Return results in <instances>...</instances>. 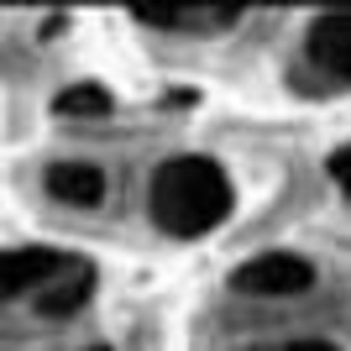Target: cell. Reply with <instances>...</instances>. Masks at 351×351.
Returning <instances> with one entry per match:
<instances>
[{
  "mask_svg": "<svg viewBox=\"0 0 351 351\" xmlns=\"http://www.w3.org/2000/svg\"><path fill=\"white\" fill-rule=\"evenodd\" d=\"M247 351H341L336 341H278V346H247Z\"/></svg>",
  "mask_w": 351,
  "mask_h": 351,
  "instance_id": "obj_10",
  "label": "cell"
},
{
  "mask_svg": "<svg viewBox=\"0 0 351 351\" xmlns=\"http://www.w3.org/2000/svg\"><path fill=\"white\" fill-rule=\"evenodd\" d=\"M116 110V100H110V89L105 84H69L58 95V116H110Z\"/></svg>",
  "mask_w": 351,
  "mask_h": 351,
  "instance_id": "obj_8",
  "label": "cell"
},
{
  "mask_svg": "<svg viewBox=\"0 0 351 351\" xmlns=\"http://www.w3.org/2000/svg\"><path fill=\"white\" fill-rule=\"evenodd\" d=\"M89 299H95V267L79 263L73 273H63L58 283H47V289L37 293V315H43V320H69Z\"/></svg>",
  "mask_w": 351,
  "mask_h": 351,
  "instance_id": "obj_7",
  "label": "cell"
},
{
  "mask_svg": "<svg viewBox=\"0 0 351 351\" xmlns=\"http://www.w3.org/2000/svg\"><path fill=\"white\" fill-rule=\"evenodd\" d=\"M136 21L152 32H194V37H205V32H226L241 21L236 5H136Z\"/></svg>",
  "mask_w": 351,
  "mask_h": 351,
  "instance_id": "obj_4",
  "label": "cell"
},
{
  "mask_svg": "<svg viewBox=\"0 0 351 351\" xmlns=\"http://www.w3.org/2000/svg\"><path fill=\"white\" fill-rule=\"evenodd\" d=\"M73 257L58 247H21V252H5V299H16V293L37 289V283H58L63 273H73Z\"/></svg>",
  "mask_w": 351,
  "mask_h": 351,
  "instance_id": "obj_5",
  "label": "cell"
},
{
  "mask_svg": "<svg viewBox=\"0 0 351 351\" xmlns=\"http://www.w3.org/2000/svg\"><path fill=\"white\" fill-rule=\"evenodd\" d=\"M89 351H110V346H89Z\"/></svg>",
  "mask_w": 351,
  "mask_h": 351,
  "instance_id": "obj_11",
  "label": "cell"
},
{
  "mask_svg": "<svg viewBox=\"0 0 351 351\" xmlns=\"http://www.w3.org/2000/svg\"><path fill=\"white\" fill-rule=\"evenodd\" d=\"M105 189H110V178L100 162H53L47 168V194L63 205H100Z\"/></svg>",
  "mask_w": 351,
  "mask_h": 351,
  "instance_id": "obj_6",
  "label": "cell"
},
{
  "mask_svg": "<svg viewBox=\"0 0 351 351\" xmlns=\"http://www.w3.org/2000/svg\"><path fill=\"white\" fill-rule=\"evenodd\" d=\"M304 58L315 63L320 73L351 84V11H325L309 21V37H304Z\"/></svg>",
  "mask_w": 351,
  "mask_h": 351,
  "instance_id": "obj_3",
  "label": "cell"
},
{
  "mask_svg": "<svg viewBox=\"0 0 351 351\" xmlns=\"http://www.w3.org/2000/svg\"><path fill=\"white\" fill-rule=\"evenodd\" d=\"M315 283H320V267L299 252H263L231 273V289L252 299H293V293H309Z\"/></svg>",
  "mask_w": 351,
  "mask_h": 351,
  "instance_id": "obj_2",
  "label": "cell"
},
{
  "mask_svg": "<svg viewBox=\"0 0 351 351\" xmlns=\"http://www.w3.org/2000/svg\"><path fill=\"white\" fill-rule=\"evenodd\" d=\"M325 178H330L336 189H351V142H346V147H336V152L325 158Z\"/></svg>",
  "mask_w": 351,
  "mask_h": 351,
  "instance_id": "obj_9",
  "label": "cell"
},
{
  "mask_svg": "<svg viewBox=\"0 0 351 351\" xmlns=\"http://www.w3.org/2000/svg\"><path fill=\"white\" fill-rule=\"evenodd\" d=\"M147 215L162 236H205L231 215V178L210 158H168L147 184Z\"/></svg>",
  "mask_w": 351,
  "mask_h": 351,
  "instance_id": "obj_1",
  "label": "cell"
}]
</instances>
